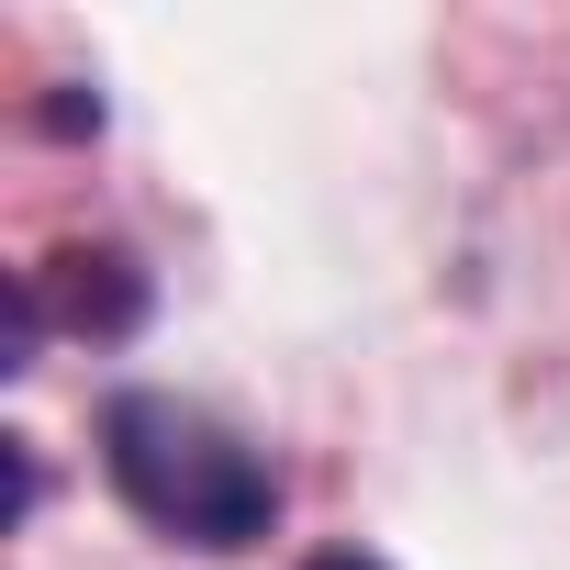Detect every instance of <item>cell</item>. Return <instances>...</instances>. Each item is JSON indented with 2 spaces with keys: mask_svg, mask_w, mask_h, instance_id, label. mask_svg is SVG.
<instances>
[{
  "mask_svg": "<svg viewBox=\"0 0 570 570\" xmlns=\"http://www.w3.org/2000/svg\"><path fill=\"white\" fill-rule=\"evenodd\" d=\"M101 481L157 537L213 548V559H235V548H257L279 525V470L224 414H202L179 392H112L101 403Z\"/></svg>",
  "mask_w": 570,
  "mask_h": 570,
  "instance_id": "cell-1",
  "label": "cell"
},
{
  "mask_svg": "<svg viewBox=\"0 0 570 570\" xmlns=\"http://www.w3.org/2000/svg\"><path fill=\"white\" fill-rule=\"evenodd\" d=\"M79 292H68V325H90V336H135L146 325V268L124 257V246H79Z\"/></svg>",
  "mask_w": 570,
  "mask_h": 570,
  "instance_id": "cell-2",
  "label": "cell"
},
{
  "mask_svg": "<svg viewBox=\"0 0 570 570\" xmlns=\"http://www.w3.org/2000/svg\"><path fill=\"white\" fill-rule=\"evenodd\" d=\"M303 570H392V559H370V548H314Z\"/></svg>",
  "mask_w": 570,
  "mask_h": 570,
  "instance_id": "cell-3",
  "label": "cell"
}]
</instances>
